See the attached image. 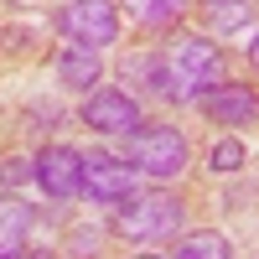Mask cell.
<instances>
[{
  "instance_id": "cell-1",
  "label": "cell",
  "mask_w": 259,
  "mask_h": 259,
  "mask_svg": "<svg viewBox=\"0 0 259 259\" xmlns=\"http://www.w3.org/2000/svg\"><path fill=\"white\" fill-rule=\"evenodd\" d=\"M119 161H130L145 177H177V171H187V140L171 124H145L140 119L119 145Z\"/></svg>"
},
{
  "instance_id": "cell-2",
  "label": "cell",
  "mask_w": 259,
  "mask_h": 259,
  "mask_svg": "<svg viewBox=\"0 0 259 259\" xmlns=\"http://www.w3.org/2000/svg\"><path fill=\"white\" fill-rule=\"evenodd\" d=\"M182 218H187L182 197H135V202L124 197V207L114 212V228L135 244H161L171 233H182Z\"/></svg>"
},
{
  "instance_id": "cell-3",
  "label": "cell",
  "mask_w": 259,
  "mask_h": 259,
  "mask_svg": "<svg viewBox=\"0 0 259 259\" xmlns=\"http://www.w3.org/2000/svg\"><path fill=\"white\" fill-rule=\"evenodd\" d=\"M171 73H177L182 99H202L212 83H223V52L207 36H177L171 41Z\"/></svg>"
},
{
  "instance_id": "cell-4",
  "label": "cell",
  "mask_w": 259,
  "mask_h": 259,
  "mask_svg": "<svg viewBox=\"0 0 259 259\" xmlns=\"http://www.w3.org/2000/svg\"><path fill=\"white\" fill-rule=\"evenodd\" d=\"M57 31L83 47H109L119 36V6L114 0H68L57 11Z\"/></svg>"
},
{
  "instance_id": "cell-5",
  "label": "cell",
  "mask_w": 259,
  "mask_h": 259,
  "mask_svg": "<svg viewBox=\"0 0 259 259\" xmlns=\"http://www.w3.org/2000/svg\"><path fill=\"white\" fill-rule=\"evenodd\" d=\"M31 182L47 192V197H73V192L83 187V156L73 145H47L31 161Z\"/></svg>"
},
{
  "instance_id": "cell-6",
  "label": "cell",
  "mask_w": 259,
  "mask_h": 259,
  "mask_svg": "<svg viewBox=\"0 0 259 259\" xmlns=\"http://www.w3.org/2000/svg\"><path fill=\"white\" fill-rule=\"evenodd\" d=\"M94 202H124L135 192V166L119 156H83V187Z\"/></svg>"
},
{
  "instance_id": "cell-7",
  "label": "cell",
  "mask_w": 259,
  "mask_h": 259,
  "mask_svg": "<svg viewBox=\"0 0 259 259\" xmlns=\"http://www.w3.org/2000/svg\"><path fill=\"white\" fill-rule=\"evenodd\" d=\"M83 124L99 130V135H130L140 124V104L124 89H99L89 104H83Z\"/></svg>"
},
{
  "instance_id": "cell-8",
  "label": "cell",
  "mask_w": 259,
  "mask_h": 259,
  "mask_svg": "<svg viewBox=\"0 0 259 259\" xmlns=\"http://www.w3.org/2000/svg\"><path fill=\"white\" fill-rule=\"evenodd\" d=\"M202 109L218 124H259V94L249 83H212L202 94Z\"/></svg>"
},
{
  "instance_id": "cell-9",
  "label": "cell",
  "mask_w": 259,
  "mask_h": 259,
  "mask_svg": "<svg viewBox=\"0 0 259 259\" xmlns=\"http://www.w3.org/2000/svg\"><path fill=\"white\" fill-rule=\"evenodd\" d=\"M119 78H140L150 94L182 104V89H177V73H171L166 52H135V57H124V62H119Z\"/></svg>"
},
{
  "instance_id": "cell-10",
  "label": "cell",
  "mask_w": 259,
  "mask_h": 259,
  "mask_svg": "<svg viewBox=\"0 0 259 259\" xmlns=\"http://www.w3.org/2000/svg\"><path fill=\"white\" fill-rule=\"evenodd\" d=\"M31 223H36V212L21 202V197H0V259H11L21 244H26Z\"/></svg>"
},
{
  "instance_id": "cell-11",
  "label": "cell",
  "mask_w": 259,
  "mask_h": 259,
  "mask_svg": "<svg viewBox=\"0 0 259 259\" xmlns=\"http://www.w3.org/2000/svg\"><path fill=\"white\" fill-rule=\"evenodd\" d=\"M202 21H207L212 36L249 31V21H254V0H202Z\"/></svg>"
},
{
  "instance_id": "cell-12",
  "label": "cell",
  "mask_w": 259,
  "mask_h": 259,
  "mask_svg": "<svg viewBox=\"0 0 259 259\" xmlns=\"http://www.w3.org/2000/svg\"><path fill=\"white\" fill-rule=\"evenodd\" d=\"M57 78L68 83V89H89L99 78V47H83V41H68L57 57Z\"/></svg>"
},
{
  "instance_id": "cell-13",
  "label": "cell",
  "mask_w": 259,
  "mask_h": 259,
  "mask_svg": "<svg viewBox=\"0 0 259 259\" xmlns=\"http://www.w3.org/2000/svg\"><path fill=\"white\" fill-rule=\"evenodd\" d=\"M187 0H124V11L140 21V26H171V21L182 16Z\"/></svg>"
},
{
  "instance_id": "cell-14",
  "label": "cell",
  "mask_w": 259,
  "mask_h": 259,
  "mask_svg": "<svg viewBox=\"0 0 259 259\" xmlns=\"http://www.w3.org/2000/svg\"><path fill=\"white\" fill-rule=\"evenodd\" d=\"M177 259H233V249L223 233H187L177 244Z\"/></svg>"
},
{
  "instance_id": "cell-15",
  "label": "cell",
  "mask_w": 259,
  "mask_h": 259,
  "mask_svg": "<svg viewBox=\"0 0 259 259\" xmlns=\"http://www.w3.org/2000/svg\"><path fill=\"white\" fill-rule=\"evenodd\" d=\"M244 166V140H218V145H212V171H223V177H228V171H239Z\"/></svg>"
},
{
  "instance_id": "cell-16",
  "label": "cell",
  "mask_w": 259,
  "mask_h": 259,
  "mask_svg": "<svg viewBox=\"0 0 259 259\" xmlns=\"http://www.w3.org/2000/svg\"><path fill=\"white\" fill-rule=\"evenodd\" d=\"M31 171H26V161H6V171H0V182H26Z\"/></svg>"
},
{
  "instance_id": "cell-17",
  "label": "cell",
  "mask_w": 259,
  "mask_h": 259,
  "mask_svg": "<svg viewBox=\"0 0 259 259\" xmlns=\"http://www.w3.org/2000/svg\"><path fill=\"white\" fill-rule=\"evenodd\" d=\"M249 62H254V73H259V31H254V41H249Z\"/></svg>"
},
{
  "instance_id": "cell-18",
  "label": "cell",
  "mask_w": 259,
  "mask_h": 259,
  "mask_svg": "<svg viewBox=\"0 0 259 259\" xmlns=\"http://www.w3.org/2000/svg\"><path fill=\"white\" fill-rule=\"evenodd\" d=\"M11 259H52V254H36V249H16Z\"/></svg>"
},
{
  "instance_id": "cell-19",
  "label": "cell",
  "mask_w": 259,
  "mask_h": 259,
  "mask_svg": "<svg viewBox=\"0 0 259 259\" xmlns=\"http://www.w3.org/2000/svg\"><path fill=\"white\" fill-rule=\"evenodd\" d=\"M140 259H156V254H140Z\"/></svg>"
}]
</instances>
